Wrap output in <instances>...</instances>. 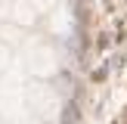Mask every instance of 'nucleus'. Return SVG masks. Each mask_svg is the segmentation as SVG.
<instances>
[]
</instances>
